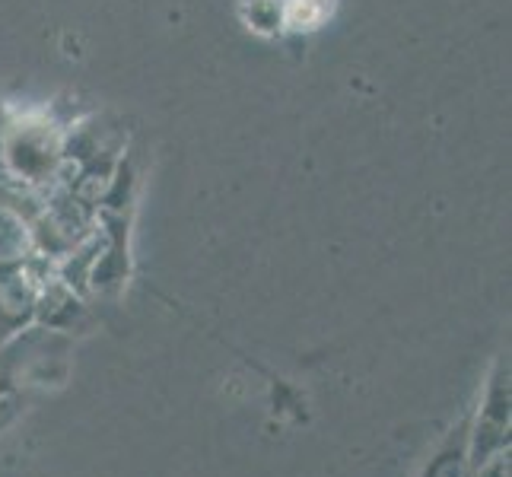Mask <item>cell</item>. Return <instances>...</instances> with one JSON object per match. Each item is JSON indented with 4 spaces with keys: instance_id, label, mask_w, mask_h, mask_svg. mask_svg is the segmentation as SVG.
<instances>
[{
    "instance_id": "7a4b0ae2",
    "label": "cell",
    "mask_w": 512,
    "mask_h": 477,
    "mask_svg": "<svg viewBox=\"0 0 512 477\" xmlns=\"http://www.w3.org/2000/svg\"><path fill=\"white\" fill-rule=\"evenodd\" d=\"M334 0H287L284 4V26L293 32H312L331 16Z\"/></svg>"
},
{
    "instance_id": "6da1fadb",
    "label": "cell",
    "mask_w": 512,
    "mask_h": 477,
    "mask_svg": "<svg viewBox=\"0 0 512 477\" xmlns=\"http://www.w3.org/2000/svg\"><path fill=\"white\" fill-rule=\"evenodd\" d=\"M239 16L258 35H277L284 29V4L280 0H242Z\"/></svg>"
}]
</instances>
